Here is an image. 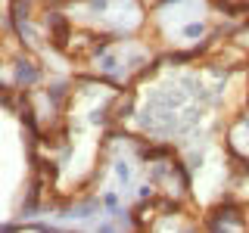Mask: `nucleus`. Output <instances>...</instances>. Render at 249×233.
Masks as SVG:
<instances>
[{
  "instance_id": "nucleus-1",
  "label": "nucleus",
  "mask_w": 249,
  "mask_h": 233,
  "mask_svg": "<svg viewBox=\"0 0 249 233\" xmlns=\"http://www.w3.org/2000/svg\"><path fill=\"white\" fill-rule=\"evenodd\" d=\"M47 25H50V31H53V44L62 50V47H66V41H69V22L62 19L59 13H53L50 19H47Z\"/></svg>"
}]
</instances>
